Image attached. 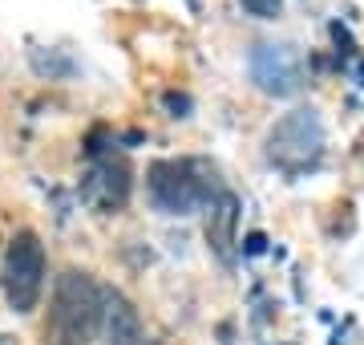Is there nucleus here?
Instances as JSON below:
<instances>
[{
	"mask_svg": "<svg viewBox=\"0 0 364 345\" xmlns=\"http://www.w3.org/2000/svg\"><path fill=\"white\" fill-rule=\"evenodd\" d=\"M105 325V292L90 272L65 268L53 280L45 345H93Z\"/></svg>",
	"mask_w": 364,
	"mask_h": 345,
	"instance_id": "obj_1",
	"label": "nucleus"
},
{
	"mask_svg": "<svg viewBox=\"0 0 364 345\" xmlns=\"http://www.w3.org/2000/svg\"><path fill=\"white\" fill-rule=\"evenodd\" d=\"M219 191L223 187H215V171L198 159H158L146 171V195L162 215L207 212Z\"/></svg>",
	"mask_w": 364,
	"mask_h": 345,
	"instance_id": "obj_2",
	"label": "nucleus"
},
{
	"mask_svg": "<svg viewBox=\"0 0 364 345\" xmlns=\"http://www.w3.org/2000/svg\"><path fill=\"white\" fill-rule=\"evenodd\" d=\"M45 244H41L37 232L21 227L9 248H4V260H0V289H4V301L13 313H33L41 305V292H45Z\"/></svg>",
	"mask_w": 364,
	"mask_h": 345,
	"instance_id": "obj_3",
	"label": "nucleus"
},
{
	"mask_svg": "<svg viewBox=\"0 0 364 345\" xmlns=\"http://www.w3.org/2000/svg\"><path fill=\"white\" fill-rule=\"evenodd\" d=\"M324 150V118L312 106H299L267 130V159L284 171H304Z\"/></svg>",
	"mask_w": 364,
	"mask_h": 345,
	"instance_id": "obj_4",
	"label": "nucleus"
},
{
	"mask_svg": "<svg viewBox=\"0 0 364 345\" xmlns=\"http://www.w3.org/2000/svg\"><path fill=\"white\" fill-rule=\"evenodd\" d=\"M247 69H251V81L272 98H291L304 86V61H299L291 45H272V41L255 45L247 57Z\"/></svg>",
	"mask_w": 364,
	"mask_h": 345,
	"instance_id": "obj_5",
	"label": "nucleus"
},
{
	"mask_svg": "<svg viewBox=\"0 0 364 345\" xmlns=\"http://www.w3.org/2000/svg\"><path fill=\"white\" fill-rule=\"evenodd\" d=\"M130 163L122 159V155H102V159H93V167L81 175V200L93 203V207H102V212H117V207H126L130 200Z\"/></svg>",
	"mask_w": 364,
	"mask_h": 345,
	"instance_id": "obj_6",
	"label": "nucleus"
},
{
	"mask_svg": "<svg viewBox=\"0 0 364 345\" xmlns=\"http://www.w3.org/2000/svg\"><path fill=\"white\" fill-rule=\"evenodd\" d=\"M235 227H239V195L235 191H219L207 207V244L227 264L235 260Z\"/></svg>",
	"mask_w": 364,
	"mask_h": 345,
	"instance_id": "obj_7",
	"label": "nucleus"
},
{
	"mask_svg": "<svg viewBox=\"0 0 364 345\" xmlns=\"http://www.w3.org/2000/svg\"><path fill=\"white\" fill-rule=\"evenodd\" d=\"M105 333H109V345H142L146 337L138 309L122 292H105Z\"/></svg>",
	"mask_w": 364,
	"mask_h": 345,
	"instance_id": "obj_8",
	"label": "nucleus"
},
{
	"mask_svg": "<svg viewBox=\"0 0 364 345\" xmlns=\"http://www.w3.org/2000/svg\"><path fill=\"white\" fill-rule=\"evenodd\" d=\"M251 16H259V21H275L279 9H284V0H239Z\"/></svg>",
	"mask_w": 364,
	"mask_h": 345,
	"instance_id": "obj_9",
	"label": "nucleus"
},
{
	"mask_svg": "<svg viewBox=\"0 0 364 345\" xmlns=\"http://www.w3.org/2000/svg\"><path fill=\"white\" fill-rule=\"evenodd\" d=\"M166 106L174 110V118H186V110H191V98H186V93H166Z\"/></svg>",
	"mask_w": 364,
	"mask_h": 345,
	"instance_id": "obj_10",
	"label": "nucleus"
},
{
	"mask_svg": "<svg viewBox=\"0 0 364 345\" xmlns=\"http://www.w3.org/2000/svg\"><path fill=\"white\" fill-rule=\"evenodd\" d=\"M0 345H16V341H13V337H4V333H0Z\"/></svg>",
	"mask_w": 364,
	"mask_h": 345,
	"instance_id": "obj_11",
	"label": "nucleus"
}]
</instances>
